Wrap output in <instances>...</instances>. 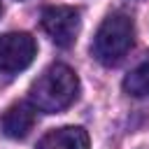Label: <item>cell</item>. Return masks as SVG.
Instances as JSON below:
<instances>
[{
	"instance_id": "6",
	"label": "cell",
	"mask_w": 149,
	"mask_h": 149,
	"mask_svg": "<svg viewBox=\"0 0 149 149\" xmlns=\"http://www.w3.org/2000/svg\"><path fill=\"white\" fill-rule=\"evenodd\" d=\"M35 149H88V133L81 126H63L49 130Z\"/></svg>"
},
{
	"instance_id": "2",
	"label": "cell",
	"mask_w": 149,
	"mask_h": 149,
	"mask_svg": "<svg viewBox=\"0 0 149 149\" xmlns=\"http://www.w3.org/2000/svg\"><path fill=\"white\" fill-rule=\"evenodd\" d=\"M133 37H135L133 19L121 14V12H114V14L105 16L102 23L98 26L91 51H93L98 63L116 65L128 54V49L133 47Z\"/></svg>"
},
{
	"instance_id": "7",
	"label": "cell",
	"mask_w": 149,
	"mask_h": 149,
	"mask_svg": "<svg viewBox=\"0 0 149 149\" xmlns=\"http://www.w3.org/2000/svg\"><path fill=\"white\" fill-rule=\"evenodd\" d=\"M123 91L133 98H144L149 95V56L137 63L123 79Z\"/></svg>"
},
{
	"instance_id": "8",
	"label": "cell",
	"mask_w": 149,
	"mask_h": 149,
	"mask_svg": "<svg viewBox=\"0 0 149 149\" xmlns=\"http://www.w3.org/2000/svg\"><path fill=\"white\" fill-rule=\"evenodd\" d=\"M0 14H2V5H0Z\"/></svg>"
},
{
	"instance_id": "3",
	"label": "cell",
	"mask_w": 149,
	"mask_h": 149,
	"mask_svg": "<svg viewBox=\"0 0 149 149\" xmlns=\"http://www.w3.org/2000/svg\"><path fill=\"white\" fill-rule=\"evenodd\" d=\"M42 28L56 47L68 49V47L74 44L77 35H79V28H81L79 9L68 7V5L44 7L42 9Z\"/></svg>"
},
{
	"instance_id": "4",
	"label": "cell",
	"mask_w": 149,
	"mask_h": 149,
	"mask_svg": "<svg viewBox=\"0 0 149 149\" xmlns=\"http://www.w3.org/2000/svg\"><path fill=\"white\" fill-rule=\"evenodd\" d=\"M37 54V44L28 33H5L0 35V70L19 72L26 70Z\"/></svg>"
},
{
	"instance_id": "1",
	"label": "cell",
	"mask_w": 149,
	"mask_h": 149,
	"mask_svg": "<svg viewBox=\"0 0 149 149\" xmlns=\"http://www.w3.org/2000/svg\"><path fill=\"white\" fill-rule=\"evenodd\" d=\"M30 102L44 114L68 109L79 95V77L65 63L49 65L30 86Z\"/></svg>"
},
{
	"instance_id": "5",
	"label": "cell",
	"mask_w": 149,
	"mask_h": 149,
	"mask_svg": "<svg viewBox=\"0 0 149 149\" xmlns=\"http://www.w3.org/2000/svg\"><path fill=\"white\" fill-rule=\"evenodd\" d=\"M35 112H37V107L33 102H14L12 107L5 109V114L0 119L2 133L12 140L26 137L35 126Z\"/></svg>"
}]
</instances>
